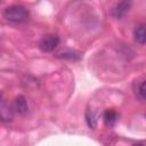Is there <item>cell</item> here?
Returning <instances> with one entry per match:
<instances>
[{
  "instance_id": "1",
  "label": "cell",
  "mask_w": 146,
  "mask_h": 146,
  "mask_svg": "<svg viewBox=\"0 0 146 146\" xmlns=\"http://www.w3.org/2000/svg\"><path fill=\"white\" fill-rule=\"evenodd\" d=\"M29 10L21 5H14L5 10V18L13 23H24L29 19Z\"/></svg>"
},
{
  "instance_id": "2",
  "label": "cell",
  "mask_w": 146,
  "mask_h": 146,
  "mask_svg": "<svg viewBox=\"0 0 146 146\" xmlns=\"http://www.w3.org/2000/svg\"><path fill=\"white\" fill-rule=\"evenodd\" d=\"M59 43V38L56 34H47L43 35L39 41V48L42 51L49 52L52 51Z\"/></svg>"
},
{
  "instance_id": "3",
  "label": "cell",
  "mask_w": 146,
  "mask_h": 146,
  "mask_svg": "<svg viewBox=\"0 0 146 146\" xmlns=\"http://www.w3.org/2000/svg\"><path fill=\"white\" fill-rule=\"evenodd\" d=\"M13 117H14V111L6 103L0 91V122H9L13 120Z\"/></svg>"
},
{
  "instance_id": "4",
  "label": "cell",
  "mask_w": 146,
  "mask_h": 146,
  "mask_svg": "<svg viewBox=\"0 0 146 146\" xmlns=\"http://www.w3.org/2000/svg\"><path fill=\"white\" fill-rule=\"evenodd\" d=\"M133 92L135 96L140 100L144 102L146 98V91H145V80L144 79H137L133 82Z\"/></svg>"
},
{
  "instance_id": "5",
  "label": "cell",
  "mask_w": 146,
  "mask_h": 146,
  "mask_svg": "<svg viewBox=\"0 0 146 146\" xmlns=\"http://www.w3.org/2000/svg\"><path fill=\"white\" fill-rule=\"evenodd\" d=\"M13 108L15 110V112H17L21 115L26 114L27 110H29V106H27V102H26L25 97L24 96H17L14 100Z\"/></svg>"
},
{
  "instance_id": "6",
  "label": "cell",
  "mask_w": 146,
  "mask_h": 146,
  "mask_svg": "<svg viewBox=\"0 0 146 146\" xmlns=\"http://www.w3.org/2000/svg\"><path fill=\"white\" fill-rule=\"evenodd\" d=\"M131 3L128 1H121L119 3H116L113 8H112V15L116 18H121L122 16H124L127 14V11L129 10Z\"/></svg>"
},
{
  "instance_id": "7",
  "label": "cell",
  "mask_w": 146,
  "mask_h": 146,
  "mask_svg": "<svg viewBox=\"0 0 146 146\" xmlns=\"http://www.w3.org/2000/svg\"><path fill=\"white\" fill-rule=\"evenodd\" d=\"M133 35L135 39L140 43L144 44L146 42V31H145V25L144 24H139L135 27L133 30Z\"/></svg>"
},
{
  "instance_id": "8",
  "label": "cell",
  "mask_w": 146,
  "mask_h": 146,
  "mask_svg": "<svg viewBox=\"0 0 146 146\" xmlns=\"http://www.w3.org/2000/svg\"><path fill=\"white\" fill-rule=\"evenodd\" d=\"M103 117H104L105 124L108 125V127H112L117 121V113L114 110H107V111H105Z\"/></svg>"
},
{
  "instance_id": "9",
  "label": "cell",
  "mask_w": 146,
  "mask_h": 146,
  "mask_svg": "<svg viewBox=\"0 0 146 146\" xmlns=\"http://www.w3.org/2000/svg\"><path fill=\"white\" fill-rule=\"evenodd\" d=\"M57 57L60 58H70V59H80L81 55L76 51H64V52H59L57 55Z\"/></svg>"
},
{
  "instance_id": "10",
  "label": "cell",
  "mask_w": 146,
  "mask_h": 146,
  "mask_svg": "<svg viewBox=\"0 0 146 146\" xmlns=\"http://www.w3.org/2000/svg\"><path fill=\"white\" fill-rule=\"evenodd\" d=\"M86 119H87V123L88 125L91 128V129H95L96 128V124H97V120H96V115L92 111H88L87 114H86Z\"/></svg>"
},
{
  "instance_id": "11",
  "label": "cell",
  "mask_w": 146,
  "mask_h": 146,
  "mask_svg": "<svg viewBox=\"0 0 146 146\" xmlns=\"http://www.w3.org/2000/svg\"><path fill=\"white\" fill-rule=\"evenodd\" d=\"M133 146H145V144H144V141H139V143H136Z\"/></svg>"
}]
</instances>
